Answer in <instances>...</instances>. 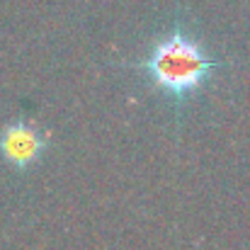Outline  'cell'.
I'll list each match as a JSON object with an SVG mask.
<instances>
[{
	"instance_id": "2",
	"label": "cell",
	"mask_w": 250,
	"mask_h": 250,
	"mask_svg": "<svg viewBox=\"0 0 250 250\" xmlns=\"http://www.w3.org/2000/svg\"><path fill=\"white\" fill-rule=\"evenodd\" d=\"M46 151L49 131L27 119H15L0 129V167L15 175L34 170Z\"/></svg>"
},
{
	"instance_id": "1",
	"label": "cell",
	"mask_w": 250,
	"mask_h": 250,
	"mask_svg": "<svg viewBox=\"0 0 250 250\" xmlns=\"http://www.w3.org/2000/svg\"><path fill=\"white\" fill-rule=\"evenodd\" d=\"M124 68L136 71L144 85L161 95L180 122L187 107L209 92L226 61L209 51L185 17H175L163 34L153 37L146 54L124 63Z\"/></svg>"
}]
</instances>
